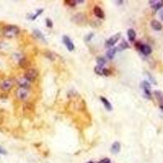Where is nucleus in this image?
<instances>
[{"label":"nucleus","instance_id":"dca6fc26","mask_svg":"<svg viewBox=\"0 0 163 163\" xmlns=\"http://www.w3.org/2000/svg\"><path fill=\"white\" fill-rule=\"evenodd\" d=\"M127 36H128V39L130 42H134L135 39V37H136V33L133 29H129L127 30Z\"/></svg>","mask_w":163,"mask_h":163},{"label":"nucleus","instance_id":"423d86ee","mask_svg":"<svg viewBox=\"0 0 163 163\" xmlns=\"http://www.w3.org/2000/svg\"><path fill=\"white\" fill-rule=\"evenodd\" d=\"M136 48L145 56L150 55L152 53V48L147 44H141L139 42L138 43H136Z\"/></svg>","mask_w":163,"mask_h":163},{"label":"nucleus","instance_id":"7c9ffc66","mask_svg":"<svg viewBox=\"0 0 163 163\" xmlns=\"http://www.w3.org/2000/svg\"><path fill=\"white\" fill-rule=\"evenodd\" d=\"M0 153H2V154H6V153H7L6 150H4L1 146H0Z\"/></svg>","mask_w":163,"mask_h":163},{"label":"nucleus","instance_id":"4be33fe9","mask_svg":"<svg viewBox=\"0 0 163 163\" xmlns=\"http://www.w3.org/2000/svg\"><path fill=\"white\" fill-rule=\"evenodd\" d=\"M19 64H20V66L22 67V68H27L28 66H29V64H30V62L27 60L25 58H21V60H19Z\"/></svg>","mask_w":163,"mask_h":163},{"label":"nucleus","instance_id":"f03ea898","mask_svg":"<svg viewBox=\"0 0 163 163\" xmlns=\"http://www.w3.org/2000/svg\"><path fill=\"white\" fill-rule=\"evenodd\" d=\"M14 86V81L12 79H3L0 82V88L3 91H9Z\"/></svg>","mask_w":163,"mask_h":163},{"label":"nucleus","instance_id":"c756f323","mask_svg":"<svg viewBox=\"0 0 163 163\" xmlns=\"http://www.w3.org/2000/svg\"><path fill=\"white\" fill-rule=\"evenodd\" d=\"M159 16H160L161 20L163 21V9L162 10H161V11L159 12Z\"/></svg>","mask_w":163,"mask_h":163},{"label":"nucleus","instance_id":"f3484780","mask_svg":"<svg viewBox=\"0 0 163 163\" xmlns=\"http://www.w3.org/2000/svg\"><path fill=\"white\" fill-rule=\"evenodd\" d=\"M121 149V144L119 142H114L111 146V152L113 153H118Z\"/></svg>","mask_w":163,"mask_h":163},{"label":"nucleus","instance_id":"2eb2a0df","mask_svg":"<svg viewBox=\"0 0 163 163\" xmlns=\"http://www.w3.org/2000/svg\"><path fill=\"white\" fill-rule=\"evenodd\" d=\"M100 100H101V102L103 103V105L105 106V108L108 111H111L113 109V106L111 105V103L109 101V100L106 99L105 97H103V96H101L100 97Z\"/></svg>","mask_w":163,"mask_h":163},{"label":"nucleus","instance_id":"ddd939ff","mask_svg":"<svg viewBox=\"0 0 163 163\" xmlns=\"http://www.w3.org/2000/svg\"><path fill=\"white\" fill-rule=\"evenodd\" d=\"M72 20H73V21H74L75 23H78H78H84V22H86V17H85L84 14L78 13V14L75 15Z\"/></svg>","mask_w":163,"mask_h":163},{"label":"nucleus","instance_id":"f8f14e48","mask_svg":"<svg viewBox=\"0 0 163 163\" xmlns=\"http://www.w3.org/2000/svg\"><path fill=\"white\" fill-rule=\"evenodd\" d=\"M23 111L25 114H31L34 111V106L32 104L26 103V104H25V105L23 106Z\"/></svg>","mask_w":163,"mask_h":163},{"label":"nucleus","instance_id":"393cba45","mask_svg":"<svg viewBox=\"0 0 163 163\" xmlns=\"http://www.w3.org/2000/svg\"><path fill=\"white\" fill-rule=\"evenodd\" d=\"M42 12H43V9H38V10H37V11L35 12V14H34V15H32V16H30V18L34 21V20H35L39 15H41Z\"/></svg>","mask_w":163,"mask_h":163},{"label":"nucleus","instance_id":"7ed1b4c3","mask_svg":"<svg viewBox=\"0 0 163 163\" xmlns=\"http://www.w3.org/2000/svg\"><path fill=\"white\" fill-rule=\"evenodd\" d=\"M38 76V73L35 68H28L25 73V78L30 83L35 81Z\"/></svg>","mask_w":163,"mask_h":163},{"label":"nucleus","instance_id":"a878e982","mask_svg":"<svg viewBox=\"0 0 163 163\" xmlns=\"http://www.w3.org/2000/svg\"><path fill=\"white\" fill-rule=\"evenodd\" d=\"M64 3H66L68 5L71 6V7H74V6L76 5L77 3V1H73V0H69V1H65Z\"/></svg>","mask_w":163,"mask_h":163},{"label":"nucleus","instance_id":"0eeeda50","mask_svg":"<svg viewBox=\"0 0 163 163\" xmlns=\"http://www.w3.org/2000/svg\"><path fill=\"white\" fill-rule=\"evenodd\" d=\"M120 37H121V34L120 33H117L114 35H113L112 37L109 38L107 41H106L105 46L109 48V47H113V45H115L116 42H117V41L120 39Z\"/></svg>","mask_w":163,"mask_h":163},{"label":"nucleus","instance_id":"f257e3e1","mask_svg":"<svg viewBox=\"0 0 163 163\" xmlns=\"http://www.w3.org/2000/svg\"><path fill=\"white\" fill-rule=\"evenodd\" d=\"M20 33V29L16 25H8L3 28V35L7 38H13L18 35Z\"/></svg>","mask_w":163,"mask_h":163},{"label":"nucleus","instance_id":"6e6552de","mask_svg":"<svg viewBox=\"0 0 163 163\" xmlns=\"http://www.w3.org/2000/svg\"><path fill=\"white\" fill-rule=\"evenodd\" d=\"M150 6L152 7L154 11H158L161 9L163 7V1L162 0H151L148 2Z\"/></svg>","mask_w":163,"mask_h":163},{"label":"nucleus","instance_id":"9d476101","mask_svg":"<svg viewBox=\"0 0 163 163\" xmlns=\"http://www.w3.org/2000/svg\"><path fill=\"white\" fill-rule=\"evenodd\" d=\"M17 83L21 88H25L29 90V88L30 87V82H29L25 77L17 79Z\"/></svg>","mask_w":163,"mask_h":163},{"label":"nucleus","instance_id":"aec40b11","mask_svg":"<svg viewBox=\"0 0 163 163\" xmlns=\"http://www.w3.org/2000/svg\"><path fill=\"white\" fill-rule=\"evenodd\" d=\"M34 36L37 38H39V39L44 41L45 42H47L45 38H44V35L42 34V32L40 31V30H34Z\"/></svg>","mask_w":163,"mask_h":163},{"label":"nucleus","instance_id":"5701e85b","mask_svg":"<svg viewBox=\"0 0 163 163\" xmlns=\"http://www.w3.org/2000/svg\"><path fill=\"white\" fill-rule=\"evenodd\" d=\"M130 48V46L128 45V43H127L126 41H123V42H121V44L118 46V48H117V49H118V50L121 51V50H125V49H127V48Z\"/></svg>","mask_w":163,"mask_h":163},{"label":"nucleus","instance_id":"a211bd4d","mask_svg":"<svg viewBox=\"0 0 163 163\" xmlns=\"http://www.w3.org/2000/svg\"><path fill=\"white\" fill-rule=\"evenodd\" d=\"M155 97L157 98L158 102L160 103V106H163V92L161 91H154Z\"/></svg>","mask_w":163,"mask_h":163},{"label":"nucleus","instance_id":"9b49d317","mask_svg":"<svg viewBox=\"0 0 163 163\" xmlns=\"http://www.w3.org/2000/svg\"><path fill=\"white\" fill-rule=\"evenodd\" d=\"M93 12H94V14L95 15V16H97L98 18H100V19L105 18V12H104V11L102 10V8L100 7H98V6L94 7V8H93Z\"/></svg>","mask_w":163,"mask_h":163},{"label":"nucleus","instance_id":"6ab92c4d","mask_svg":"<svg viewBox=\"0 0 163 163\" xmlns=\"http://www.w3.org/2000/svg\"><path fill=\"white\" fill-rule=\"evenodd\" d=\"M116 52H117V48H112L110 49H109V51L106 53V56H107V57L109 58V60H112L115 56Z\"/></svg>","mask_w":163,"mask_h":163},{"label":"nucleus","instance_id":"20e7f679","mask_svg":"<svg viewBox=\"0 0 163 163\" xmlns=\"http://www.w3.org/2000/svg\"><path fill=\"white\" fill-rule=\"evenodd\" d=\"M16 97L21 100H25L29 97L30 92L29 90L25 89V88H21L20 87L19 89L16 91Z\"/></svg>","mask_w":163,"mask_h":163},{"label":"nucleus","instance_id":"4468645a","mask_svg":"<svg viewBox=\"0 0 163 163\" xmlns=\"http://www.w3.org/2000/svg\"><path fill=\"white\" fill-rule=\"evenodd\" d=\"M151 27L156 31H161L162 30V25L157 20H153L151 21Z\"/></svg>","mask_w":163,"mask_h":163},{"label":"nucleus","instance_id":"2f4dec72","mask_svg":"<svg viewBox=\"0 0 163 163\" xmlns=\"http://www.w3.org/2000/svg\"><path fill=\"white\" fill-rule=\"evenodd\" d=\"M88 163H94L93 162H88Z\"/></svg>","mask_w":163,"mask_h":163},{"label":"nucleus","instance_id":"39448f33","mask_svg":"<svg viewBox=\"0 0 163 163\" xmlns=\"http://www.w3.org/2000/svg\"><path fill=\"white\" fill-rule=\"evenodd\" d=\"M141 87L145 97L148 99H151V85L148 81H143L141 83Z\"/></svg>","mask_w":163,"mask_h":163},{"label":"nucleus","instance_id":"bb28decb","mask_svg":"<svg viewBox=\"0 0 163 163\" xmlns=\"http://www.w3.org/2000/svg\"><path fill=\"white\" fill-rule=\"evenodd\" d=\"M46 22H47V26H48V28H52V27L53 24L52 20H50L49 18H48V19H46Z\"/></svg>","mask_w":163,"mask_h":163},{"label":"nucleus","instance_id":"412c9836","mask_svg":"<svg viewBox=\"0 0 163 163\" xmlns=\"http://www.w3.org/2000/svg\"><path fill=\"white\" fill-rule=\"evenodd\" d=\"M94 71H95V73L97 74V75L102 76V75H104L105 68H103L102 66H100V65H97V66H95V68H94Z\"/></svg>","mask_w":163,"mask_h":163},{"label":"nucleus","instance_id":"cd10ccee","mask_svg":"<svg viewBox=\"0 0 163 163\" xmlns=\"http://www.w3.org/2000/svg\"><path fill=\"white\" fill-rule=\"evenodd\" d=\"M93 35H94V34H93V33H91L90 34L87 35V37L85 38V41H86V42H88V41H90V40L91 39V38L93 37Z\"/></svg>","mask_w":163,"mask_h":163},{"label":"nucleus","instance_id":"c85d7f7f","mask_svg":"<svg viewBox=\"0 0 163 163\" xmlns=\"http://www.w3.org/2000/svg\"><path fill=\"white\" fill-rule=\"evenodd\" d=\"M98 163H110V159L109 158H104V159L100 160Z\"/></svg>","mask_w":163,"mask_h":163},{"label":"nucleus","instance_id":"b1692460","mask_svg":"<svg viewBox=\"0 0 163 163\" xmlns=\"http://www.w3.org/2000/svg\"><path fill=\"white\" fill-rule=\"evenodd\" d=\"M96 61H97V64H98V65H100V66H104L105 64H106V60L105 59L104 57H98L96 59Z\"/></svg>","mask_w":163,"mask_h":163},{"label":"nucleus","instance_id":"1a4fd4ad","mask_svg":"<svg viewBox=\"0 0 163 163\" xmlns=\"http://www.w3.org/2000/svg\"><path fill=\"white\" fill-rule=\"evenodd\" d=\"M62 39H63L64 44L66 46V48H67V49H68V51H70V52L74 51V43H73V42H72V40H71L67 35H64Z\"/></svg>","mask_w":163,"mask_h":163}]
</instances>
